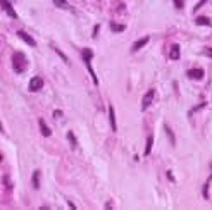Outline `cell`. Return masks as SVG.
<instances>
[{"instance_id":"cell-1","label":"cell","mask_w":212,"mask_h":210,"mask_svg":"<svg viewBox=\"0 0 212 210\" xmlns=\"http://www.w3.org/2000/svg\"><path fill=\"white\" fill-rule=\"evenodd\" d=\"M28 67H29L28 57L24 55L22 52H14L12 54V69H14V72L22 74L24 71H28Z\"/></svg>"},{"instance_id":"cell-2","label":"cell","mask_w":212,"mask_h":210,"mask_svg":"<svg viewBox=\"0 0 212 210\" xmlns=\"http://www.w3.org/2000/svg\"><path fill=\"white\" fill-rule=\"evenodd\" d=\"M81 57H83V60H85V66H86V69H88L90 76H91V79H93V83L98 84V77H97L95 71H93V66H91V59H93V50H91V48H83V50H81Z\"/></svg>"},{"instance_id":"cell-3","label":"cell","mask_w":212,"mask_h":210,"mask_svg":"<svg viewBox=\"0 0 212 210\" xmlns=\"http://www.w3.org/2000/svg\"><path fill=\"white\" fill-rule=\"evenodd\" d=\"M43 77H40V76H34V77H31L29 79V84H28V90L31 91V93H36V91H40L41 88H43Z\"/></svg>"},{"instance_id":"cell-4","label":"cell","mask_w":212,"mask_h":210,"mask_svg":"<svg viewBox=\"0 0 212 210\" xmlns=\"http://www.w3.org/2000/svg\"><path fill=\"white\" fill-rule=\"evenodd\" d=\"M154 98H155V90L150 88V90L143 95V98H142V110H147V109L150 107L152 102H154Z\"/></svg>"},{"instance_id":"cell-5","label":"cell","mask_w":212,"mask_h":210,"mask_svg":"<svg viewBox=\"0 0 212 210\" xmlns=\"http://www.w3.org/2000/svg\"><path fill=\"white\" fill-rule=\"evenodd\" d=\"M186 76L190 77V79H204V76H205V72H204V69H200V67H193V69H188L186 71Z\"/></svg>"},{"instance_id":"cell-6","label":"cell","mask_w":212,"mask_h":210,"mask_svg":"<svg viewBox=\"0 0 212 210\" xmlns=\"http://www.w3.org/2000/svg\"><path fill=\"white\" fill-rule=\"evenodd\" d=\"M17 36H19V38H21V40H22L24 43H28L29 47H36V40H34L33 36H29V35H28L26 31L19 29V31H17Z\"/></svg>"},{"instance_id":"cell-7","label":"cell","mask_w":212,"mask_h":210,"mask_svg":"<svg viewBox=\"0 0 212 210\" xmlns=\"http://www.w3.org/2000/svg\"><path fill=\"white\" fill-rule=\"evenodd\" d=\"M148 42H150V36H143L142 40H138V42L133 43V47H131V52H138V50H142Z\"/></svg>"},{"instance_id":"cell-8","label":"cell","mask_w":212,"mask_h":210,"mask_svg":"<svg viewBox=\"0 0 212 210\" xmlns=\"http://www.w3.org/2000/svg\"><path fill=\"white\" fill-rule=\"evenodd\" d=\"M179 57H181V48H179V45H178V43H174V45H171L169 59H171V60H179Z\"/></svg>"},{"instance_id":"cell-9","label":"cell","mask_w":212,"mask_h":210,"mask_svg":"<svg viewBox=\"0 0 212 210\" xmlns=\"http://www.w3.org/2000/svg\"><path fill=\"white\" fill-rule=\"evenodd\" d=\"M109 121H110V127H112V131L116 133L117 131V122H116V110H114V107L109 105Z\"/></svg>"},{"instance_id":"cell-10","label":"cell","mask_w":212,"mask_h":210,"mask_svg":"<svg viewBox=\"0 0 212 210\" xmlns=\"http://www.w3.org/2000/svg\"><path fill=\"white\" fill-rule=\"evenodd\" d=\"M2 7H4V10H5V12L10 16L12 19H17V12L14 10V7H12V4H10V2H2Z\"/></svg>"},{"instance_id":"cell-11","label":"cell","mask_w":212,"mask_h":210,"mask_svg":"<svg viewBox=\"0 0 212 210\" xmlns=\"http://www.w3.org/2000/svg\"><path fill=\"white\" fill-rule=\"evenodd\" d=\"M38 126H40V129H41V134H43L45 138H48V136L52 134V129H50V127L47 126V122H45L43 119H38Z\"/></svg>"},{"instance_id":"cell-12","label":"cell","mask_w":212,"mask_h":210,"mask_svg":"<svg viewBox=\"0 0 212 210\" xmlns=\"http://www.w3.org/2000/svg\"><path fill=\"white\" fill-rule=\"evenodd\" d=\"M40 176H41V172L36 169V171L33 172V177H31V182H33L34 189H40Z\"/></svg>"},{"instance_id":"cell-13","label":"cell","mask_w":212,"mask_h":210,"mask_svg":"<svg viewBox=\"0 0 212 210\" xmlns=\"http://www.w3.org/2000/svg\"><path fill=\"white\" fill-rule=\"evenodd\" d=\"M109 28H110V31H114V33H123L124 29H126V24H117V22H109Z\"/></svg>"},{"instance_id":"cell-14","label":"cell","mask_w":212,"mask_h":210,"mask_svg":"<svg viewBox=\"0 0 212 210\" xmlns=\"http://www.w3.org/2000/svg\"><path fill=\"white\" fill-rule=\"evenodd\" d=\"M152 147H154V136H148V138H147V145H145V152H143V155L145 157H148V155H150V152H152Z\"/></svg>"},{"instance_id":"cell-15","label":"cell","mask_w":212,"mask_h":210,"mask_svg":"<svg viewBox=\"0 0 212 210\" xmlns=\"http://www.w3.org/2000/svg\"><path fill=\"white\" fill-rule=\"evenodd\" d=\"M195 22H197L199 26H211V24H212L211 19H209L207 16H199V17L195 19Z\"/></svg>"},{"instance_id":"cell-16","label":"cell","mask_w":212,"mask_h":210,"mask_svg":"<svg viewBox=\"0 0 212 210\" xmlns=\"http://www.w3.org/2000/svg\"><path fill=\"white\" fill-rule=\"evenodd\" d=\"M164 131L167 133V138H169V141H171V145L174 147V145H176V138H174V133H172V129L167 126V124H164Z\"/></svg>"},{"instance_id":"cell-17","label":"cell","mask_w":212,"mask_h":210,"mask_svg":"<svg viewBox=\"0 0 212 210\" xmlns=\"http://www.w3.org/2000/svg\"><path fill=\"white\" fill-rule=\"evenodd\" d=\"M211 181H212V174L209 176L207 182L204 184V188H202V195H204V198H205V200H209V186H211Z\"/></svg>"},{"instance_id":"cell-18","label":"cell","mask_w":212,"mask_h":210,"mask_svg":"<svg viewBox=\"0 0 212 210\" xmlns=\"http://www.w3.org/2000/svg\"><path fill=\"white\" fill-rule=\"evenodd\" d=\"M67 140H69V143H71L73 148H78V140H76V136H74L73 131H67Z\"/></svg>"},{"instance_id":"cell-19","label":"cell","mask_w":212,"mask_h":210,"mask_svg":"<svg viewBox=\"0 0 212 210\" xmlns=\"http://www.w3.org/2000/svg\"><path fill=\"white\" fill-rule=\"evenodd\" d=\"M205 105H207L205 102H202V104H199V105H197V107H193L192 110L188 112V115L192 117V115H193V114H195V112H199V110H202V109H205Z\"/></svg>"},{"instance_id":"cell-20","label":"cell","mask_w":212,"mask_h":210,"mask_svg":"<svg viewBox=\"0 0 212 210\" xmlns=\"http://www.w3.org/2000/svg\"><path fill=\"white\" fill-rule=\"evenodd\" d=\"M2 181H4V186H5L7 189H12V188H14V184L10 182V179H9V174H4Z\"/></svg>"},{"instance_id":"cell-21","label":"cell","mask_w":212,"mask_h":210,"mask_svg":"<svg viewBox=\"0 0 212 210\" xmlns=\"http://www.w3.org/2000/svg\"><path fill=\"white\" fill-rule=\"evenodd\" d=\"M54 5H55V7H62V9H73V7H71V5L67 4V2H61V0H55Z\"/></svg>"},{"instance_id":"cell-22","label":"cell","mask_w":212,"mask_h":210,"mask_svg":"<svg viewBox=\"0 0 212 210\" xmlns=\"http://www.w3.org/2000/svg\"><path fill=\"white\" fill-rule=\"evenodd\" d=\"M54 50H55V54H57V55L61 57V59L64 60V62H66V64H69V59H67L66 55H64V54H62V50H59V48H54Z\"/></svg>"},{"instance_id":"cell-23","label":"cell","mask_w":212,"mask_h":210,"mask_svg":"<svg viewBox=\"0 0 212 210\" xmlns=\"http://www.w3.org/2000/svg\"><path fill=\"white\" fill-rule=\"evenodd\" d=\"M172 5H174L176 9H183V7H185V2H183V0H174Z\"/></svg>"},{"instance_id":"cell-24","label":"cell","mask_w":212,"mask_h":210,"mask_svg":"<svg viewBox=\"0 0 212 210\" xmlns=\"http://www.w3.org/2000/svg\"><path fill=\"white\" fill-rule=\"evenodd\" d=\"M202 54H204L205 57H212V48H205L204 52H202Z\"/></svg>"},{"instance_id":"cell-25","label":"cell","mask_w":212,"mask_h":210,"mask_svg":"<svg viewBox=\"0 0 212 210\" xmlns=\"http://www.w3.org/2000/svg\"><path fill=\"white\" fill-rule=\"evenodd\" d=\"M166 176H167V179H169L171 182H174V176H172L171 171H167V172H166Z\"/></svg>"},{"instance_id":"cell-26","label":"cell","mask_w":212,"mask_h":210,"mask_svg":"<svg viewBox=\"0 0 212 210\" xmlns=\"http://www.w3.org/2000/svg\"><path fill=\"white\" fill-rule=\"evenodd\" d=\"M98 31H100V24H97L95 28H93V38H97V35H98Z\"/></svg>"},{"instance_id":"cell-27","label":"cell","mask_w":212,"mask_h":210,"mask_svg":"<svg viewBox=\"0 0 212 210\" xmlns=\"http://www.w3.org/2000/svg\"><path fill=\"white\" fill-rule=\"evenodd\" d=\"M202 5H205V0H200L199 4H197V5H195V9H193V10H199V9L202 7Z\"/></svg>"},{"instance_id":"cell-28","label":"cell","mask_w":212,"mask_h":210,"mask_svg":"<svg viewBox=\"0 0 212 210\" xmlns=\"http://www.w3.org/2000/svg\"><path fill=\"white\" fill-rule=\"evenodd\" d=\"M124 9H126V4H119V7H117V12H123Z\"/></svg>"},{"instance_id":"cell-29","label":"cell","mask_w":212,"mask_h":210,"mask_svg":"<svg viewBox=\"0 0 212 210\" xmlns=\"http://www.w3.org/2000/svg\"><path fill=\"white\" fill-rule=\"evenodd\" d=\"M54 117H62V110H55V112H54Z\"/></svg>"},{"instance_id":"cell-30","label":"cell","mask_w":212,"mask_h":210,"mask_svg":"<svg viewBox=\"0 0 212 210\" xmlns=\"http://www.w3.org/2000/svg\"><path fill=\"white\" fill-rule=\"evenodd\" d=\"M67 205H69V209H73V210L76 209V205H74V203H73V202H67Z\"/></svg>"},{"instance_id":"cell-31","label":"cell","mask_w":212,"mask_h":210,"mask_svg":"<svg viewBox=\"0 0 212 210\" xmlns=\"http://www.w3.org/2000/svg\"><path fill=\"white\" fill-rule=\"evenodd\" d=\"M211 169H212V164H211Z\"/></svg>"}]
</instances>
